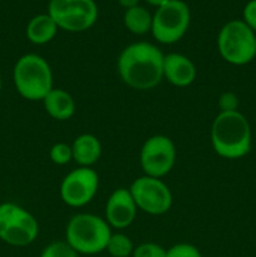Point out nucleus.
<instances>
[{
  "mask_svg": "<svg viewBox=\"0 0 256 257\" xmlns=\"http://www.w3.org/2000/svg\"><path fill=\"white\" fill-rule=\"evenodd\" d=\"M163 57L165 54L152 43H132L117 59L119 78L132 89H153L163 80Z\"/></svg>",
  "mask_w": 256,
  "mask_h": 257,
  "instance_id": "1",
  "label": "nucleus"
},
{
  "mask_svg": "<svg viewBox=\"0 0 256 257\" xmlns=\"http://www.w3.org/2000/svg\"><path fill=\"white\" fill-rule=\"evenodd\" d=\"M211 145L225 160H240L251 150L252 133L248 120L240 112L220 113L211 125Z\"/></svg>",
  "mask_w": 256,
  "mask_h": 257,
  "instance_id": "2",
  "label": "nucleus"
},
{
  "mask_svg": "<svg viewBox=\"0 0 256 257\" xmlns=\"http://www.w3.org/2000/svg\"><path fill=\"white\" fill-rule=\"evenodd\" d=\"M112 228L104 218L93 213L72 216L65 227V242L78 255H97L105 251Z\"/></svg>",
  "mask_w": 256,
  "mask_h": 257,
  "instance_id": "3",
  "label": "nucleus"
},
{
  "mask_svg": "<svg viewBox=\"0 0 256 257\" xmlns=\"http://www.w3.org/2000/svg\"><path fill=\"white\" fill-rule=\"evenodd\" d=\"M13 82L20 97L30 102H42L54 88L49 63L39 54L28 53L15 62Z\"/></svg>",
  "mask_w": 256,
  "mask_h": 257,
  "instance_id": "4",
  "label": "nucleus"
},
{
  "mask_svg": "<svg viewBox=\"0 0 256 257\" xmlns=\"http://www.w3.org/2000/svg\"><path fill=\"white\" fill-rule=\"evenodd\" d=\"M217 50L228 64H248L256 57V33L243 20H230L218 32Z\"/></svg>",
  "mask_w": 256,
  "mask_h": 257,
  "instance_id": "5",
  "label": "nucleus"
},
{
  "mask_svg": "<svg viewBox=\"0 0 256 257\" xmlns=\"http://www.w3.org/2000/svg\"><path fill=\"white\" fill-rule=\"evenodd\" d=\"M39 235L38 220L14 202L0 203V240L14 247H25Z\"/></svg>",
  "mask_w": 256,
  "mask_h": 257,
  "instance_id": "6",
  "label": "nucleus"
},
{
  "mask_svg": "<svg viewBox=\"0 0 256 257\" xmlns=\"http://www.w3.org/2000/svg\"><path fill=\"white\" fill-rule=\"evenodd\" d=\"M191 10L183 0H168L157 8L152 17L153 38L161 44H175L187 33Z\"/></svg>",
  "mask_w": 256,
  "mask_h": 257,
  "instance_id": "7",
  "label": "nucleus"
},
{
  "mask_svg": "<svg viewBox=\"0 0 256 257\" xmlns=\"http://www.w3.org/2000/svg\"><path fill=\"white\" fill-rule=\"evenodd\" d=\"M48 14L59 29L82 33L95 24L98 7L94 0H49Z\"/></svg>",
  "mask_w": 256,
  "mask_h": 257,
  "instance_id": "8",
  "label": "nucleus"
},
{
  "mask_svg": "<svg viewBox=\"0 0 256 257\" xmlns=\"http://www.w3.org/2000/svg\"><path fill=\"white\" fill-rule=\"evenodd\" d=\"M128 190L138 210L148 215H165L172 207V192L162 178L143 175L136 178Z\"/></svg>",
  "mask_w": 256,
  "mask_h": 257,
  "instance_id": "9",
  "label": "nucleus"
},
{
  "mask_svg": "<svg viewBox=\"0 0 256 257\" xmlns=\"http://www.w3.org/2000/svg\"><path fill=\"white\" fill-rule=\"evenodd\" d=\"M177 150L170 137L155 135L148 137L140 152V165L143 175L163 178L175 167Z\"/></svg>",
  "mask_w": 256,
  "mask_h": 257,
  "instance_id": "10",
  "label": "nucleus"
},
{
  "mask_svg": "<svg viewBox=\"0 0 256 257\" xmlns=\"http://www.w3.org/2000/svg\"><path fill=\"white\" fill-rule=\"evenodd\" d=\"M99 188V176L92 167H78L70 171L60 183L63 202L73 208L84 207L92 202Z\"/></svg>",
  "mask_w": 256,
  "mask_h": 257,
  "instance_id": "11",
  "label": "nucleus"
},
{
  "mask_svg": "<svg viewBox=\"0 0 256 257\" xmlns=\"http://www.w3.org/2000/svg\"><path fill=\"white\" fill-rule=\"evenodd\" d=\"M137 205L130 190L119 187L113 191L105 202L104 220L110 228L124 230L130 227L137 216Z\"/></svg>",
  "mask_w": 256,
  "mask_h": 257,
  "instance_id": "12",
  "label": "nucleus"
},
{
  "mask_svg": "<svg viewBox=\"0 0 256 257\" xmlns=\"http://www.w3.org/2000/svg\"><path fill=\"white\" fill-rule=\"evenodd\" d=\"M197 69L192 60L180 53H168L163 57V79L178 88L192 84Z\"/></svg>",
  "mask_w": 256,
  "mask_h": 257,
  "instance_id": "13",
  "label": "nucleus"
},
{
  "mask_svg": "<svg viewBox=\"0 0 256 257\" xmlns=\"http://www.w3.org/2000/svg\"><path fill=\"white\" fill-rule=\"evenodd\" d=\"M42 102L47 114L55 120H68L75 113L74 98L62 88H53Z\"/></svg>",
  "mask_w": 256,
  "mask_h": 257,
  "instance_id": "14",
  "label": "nucleus"
},
{
  "mask_svg": "<svg viewBox=\"0 0 256 257\" xmlns=\"http://www.w3.org/2000/svg\"><path fill=\"white\" fill-rule=\"evenodd\" d=\"M70 146L73 161L77 163L78 167H92L102 156V143L98 137L90 133L79 135Z\"/></svg>",
  "mask_w": 256,
  "mask_h": 257,
  "instance_id": "15",
  "label": "nucleus"
},
{
  "mask_svg": "<svg viewBox=\"0 0 256 257\" xmlns=\"http://www.w3.org/2000/svg\"><path fill=\"white\" fill-rule=\"evenodd\" d=\"M58 28L57 23L53 20L48 13L38 14L29 20L25 29L28 40L35 45H44L52 42L57 35Z\"/></svg>",
  "mask_w": 256,
  "mask_h": 257,
  "instance_id": "16",
  "label": "nucleus"
},
{
  "mask_svg": "<svg viewBox=\"0 0 256 257\" xmlns=\"http://www.w3.org/2000/svg\"><path fill=\"white\" fill-rule=\"evenodd\" d=\"M152 17L145 7L137 5L124 12L123 15V24L125 29L135 35H145L152 29Z\"/></svg>",
  "mask_w": 256,
  "mask_h": 257,
  "instance_id": "17",
  "label": "nucleus"
},
{
  "mask_svg": "<svg viewBox=\"0 0 256 257\" xmlns=\"http://www.w3.org/2000/svg\"><path fill=\"white\" fill-rule=\"evenodd\" d=\"M135 247L130 236L122 232H112L105 251L112 257H132Z\"/></svg>",
  "mask_w": 256,
  "mask_h": 257,
  "instance_id": "18",
  "label": "nucleus"
},
{
  "mask_svg": "<svg viewBox=\"0 0 256 257\" xmlns=\"http://www.w3.org/2000/svg\"><path fill=\"white\" fill-rule=\"evenodd\" d=\"M49 157L54 165L65 166L73 161L72 146L64 142H58L52 146L49 151Z\"/></svg>",
  "mask_w": 256,
  "mask_h": 257,
  "instance_id": "19",
  "label": "nucleus"
},
{
  "mask_svg": "<svg viewBox=\"0 0 256 257\" xmlns=\"http://www.w3.org/2000/svg\"><path fill=\"white\" fill-rule=\"evenodd\" d=\"M40 257H79V255L64 240L54 241L45 246Z\"/></svg>",
  "mask_w": 256,
  "mask_h": 257,
  "instance_id": "20",
  "label": "nucleus"
},
{
  "mask_svg": "<svg viewBox=\"0 0 256 257\" xmlns=\"http://www.w3.org/2000/svg\"><path fill=\"white\" fill-rule=\"evenodd\" d=\"M167 248L156 242H142L136 246L132 257H166Z\"/></svg>",
  "mask_w": 256,
  "mask_h": 257,
  "instance_id": "21",
  "label": "nucleus"
},
{
  "mask_svg": "<svg viewBox=\"0 0 256 257\" xmlns=\"http://www.w3.org/2000/svg\"><path fill=\"white\" fill-rule=\"evenodd\" d=\"M166 257H202L201 251L192 243L180 242L167 248Z\"/></svg>",
  "mask_w": 256,
  "mask_h": 257,
  "instance_id": "22",
  "label": "nucleus"
},
{
  "mask_svg": "<svg viewBox=\"0 0 256 257\" xmlns=\"http://www.w3.org/2000/svg\"><path fill=\"white\" fill-rule=\"evenodd\" d=\"M218 109H220V113H227V112H236L238 110V105H240V102H238V97L233 92H223L221 93V95L218 97Z\"/></svg>",
  "mask_w": 256,
  "mask_h": 257,
  "instance_id": "23",
  "label": "nucleus"
},
{
  "mask_svg": "<svg viewBox=\"0 0 256 257\" xmlns=\"http://www.w3.org/2000/svg\"><path fill=\"white\" fill-rule=\"evenodd\" d=\"M242 20L256 33V0L246 3L242 10Z\"/></svg>",
  "mask_w": 256,
  "mask_h": 257,
  "instance_id": "24",
  "label": "nucleus"
},
{
  "mask_svg": "<svg viewBox=\"0 0 256 257\" xmlns=\"http://www.w3.org/2000/svg\"><path fill=\"white\" fill-rule=\"evenodd\" d=\"M118 3H119L120 7L124 8L125 10L140 5V0H118Z\"/></svg>",
  "mask_w": 256,
  "mask_h": 257,
  "instance_id": "25",
  "label": "nucleus"
},
{
  "mask_svg": "<svg viewBox=\"0 0 256 257\" xmlns=\"http://www.w3.org/2000/svg\"><path fill=\"white\" fill-rule=\"evenodd\" d=\"M145 2L147 3V4H150L151 7H155L156 9H157V8H160L161 5H163L165 3H167L168 0H145Z\"/></svg>",
  "mask_w": 256,
  "mask_h": 257,
  "instance_id": "26",
  "label": "nucleus"
},
{
  "mask_svg": "<svg viewBox=\"0 0 256 257\" xmlns=\"http://www.w3.org/2000/svg\"><path fill=\"white\" fill-rule=\"evenodd\" d=\"M2 88H3V79H2V75H0V93H2Z\"/></svg>",
  "mask_w": 256,
  "mask_h": 257,
  "instance_id": "27",
  "label": "nucleus"
}]
</instances>
